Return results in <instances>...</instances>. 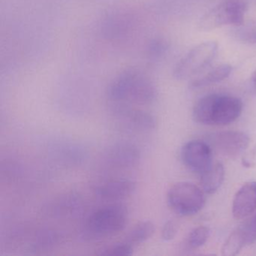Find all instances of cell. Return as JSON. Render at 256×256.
<instances>
[{
	"label": "cell",
	"mask_w": 256,
	"mask_h": 256,
	"mask_svg": "<svg viewBox=\"0 0 256 256\" xmlns=\"http://www.w3.org/2000/svg\"><path fill=\"white\" fill-rule=\"evenodd\" d=\"M242 110V103L240 98L222 94H210L194 104L192 116L198 124L226 126L238 120Z\"/></svg>",
	"instance_id": "1"
},
{
	"label": "cell",
	"mask_w": 256,
	"mask_h": 256,
	"mask_svg": "<svg viewBox=\"0 0 256 256\" xmlns=\"http://www.w3.org/2000/svg\"><path fill=\"white\" fill-rule=\"evenodd\" d=\"M128 222V211L122 204H109L90 214L84 226L83 236L97 240L122 232Z\"/></svg>",
	"instance_id": "2"
},
{
	"label": "cell",
	"mask_w": 256,
	"mask_h": 256,
	"mask_svg": "<svg viewBox=\"0 0 256 256\" xmlns=\"http://www.w3.org/2000/svg\"><path fill=\"white\" fill-rule=\"evenodd\" d=\"M108 96L116 104L132 102L146 104L154 101L155 91L151 84L142 76L127 73L112 84Z\"/></svg>",
	"instance_id": "3"
},
{
	"label": "cell",
	"mask_w": 256,
	"mask_h": 256,
	"mask_svg": "<svg viewBox=\"0 0 256 256\" xmlns=\"http://www.w3.org/2000/svg\"><path fill=\"white\" fill-rule=\"evenodd\" d=\"M205 200L204 192L192 182H178L168 192L169 208L180 216L198 214L204 206Z\"/></svg>",
	"instance_id": "4"
},
{
	"label": "cell",
	"mask_w": 256,
	"mask_h": 256,
	"mask_svg": "<svg viewBox=\"0 0 256 256\" xmlns=\"http://www.w3.org/2000/svg\"><path fill=\"white\" fill-rule=\"evenodd\" d=\"M246 11V6L241 0H224L202 18L199 28L210 31L226 25L240 26L244 23Z\"/></svg>",
	"instance_id": "5"
},
{
	"label": "cell",
	"mask_w": 256,
	"mask_h": 256,
	"mask_svg": "<svg viewBox=\"0 0 256 256\" xmlns=\"http://www.w3.org/2000/svg\"><path fill=\"white\" fill-rule=\"evenodd\" d=\"M217 52L218 44L216 42L198 44L178 62L174 71L176 78L186 79L200 74L212 64Z\"/></svg>",
	"instance_id": "6"
},
{
	"label": "cell",
	"mask_w": 256,
	"mask_h": 256,
	"mask_svg": "<svg viewBox=\"0 0 256 256\" xmlns=\"http://www.w3.org/2000/svg\"><path fill=\"white\" fill-rule=\"evenodd\" d=\"M114 116L119 125L130 131L145 132L155 128V118L148 112L133 108L126 104H116L114 108Z\"/></svg>",
	"instance_id": "7"
},
{
	"label": "cell",
	"mask_w": 256,
	"mask_h": 256,
	"mask_svg": "<svg viewBox=\"0 0 256 256\" xmlns=\"http://www.w3.org/2000/svg\"><path fill=\"white\" fill-rule=\"evenodd\" d=\"M181 160L192 172L202 174L212 166V149L200 140L186 144L181 150Z\"/></svg>",
	"instance_id": "8"
},
{
	"label": "cell",
	"mask_w": 256,
	"mask_h": 256,
	"mask_svg": "<svg viewBox=\"0 0 256 256\" xmlns=\"http://www.w3.org/2000/svg\"><path fill=\"white\" fill-rule=\"evenodd\" d=\"M104 158L107 164L113 168H132L140 161V150L130 142H118L108 148Z\"/></svg>",
	"instance_id": "9"
},
{
	"label": "cell",
	"mask_w": 256,
	"mask_h": 256,
	"mask_svg": "<svg viewBox=\"0 0 256 256\" xmlns=\"http://www.w3.org/2000/svg\"><path fill=\"white\" fill-rule=\"evenodd\" d=\"M212 143L220 154L234 158L246 150L250 144V138L242 132H221L214 134Z\"/></svg>",
	"instance_id": "10"
},
{
	"label": "cell",
	"mask_w": 256,
	"mask_h": 256,
	"mask_svg": "<svg viewBox=\"0 0 256 256\" xmlns=\"http://www.w3.org/2000/svg\"><path fill=\"white\" fill-rule=\"evenodd\" d=\"M256 210V181L244 184L235 194L232 214L236 220H244Z\"/></svg>",
	"instance_id": "11"
},
{
	"label": "cell",
	"mask_w": 256,
	"mask_h": 256,
	"mask_svg": "<svg viewBox=\"0 0 256 256\" xmlns=\"http://www.w3.org/2000/svg\"><path fill=\"white\" fill-rule=\"evenodd\" d=\"M136 184L130 179L110 180L96 188V196L104 200H118L126 198L136 191Z\"/></svg>",
	"instance_id": "12"
},
{
	"label": "cell",
	"mask_w": 256,
	"mask_h": 256,
	"mask_svg": "<svg viewBox=\"0 0 256 256\" xmlns=\"http://www.w3.org/2000/svg\"><path fill=\"white\" fill-rule=\"evenodd\" d=\"M224 178L223 164L220 162L212 164L208 170L200 174L202 190L208 194H214L221 186Z\"/></svg>",
	"instance_id": "13"
},
{
	"label": "cell",
	"mask_w": 256,
	"mask_h": 256,
	"mask_svg": "<svg viewBox=\"0 0 256 256\" xmlns=\"http://www.w3.org/2000/svg\"><path fill=\"white\" fill-rule=\"evenodd\" d=\"M82 202L74 194H66L64 197L59 198L55 200L48 206V211H50L52 215L59 216L77 215L82 209Z\"/></svg>",
	"instance_id": "14"
},
{
	"label": "cell",
	"mask_w": 256,
	"mask_h": 256,
	"mask_svg": "<svg viewBox=\"0 0 256 256\" xmlns=\"http://www.w3.org/2000/svg\"><path fill=\"white\" fill-rule=\"evenodd\" d=\"M232 67L228 64H222L208 70L204 74H200L192 82L191 86L194 88H204L218 83L227 78L232 73Z\"/></svg>",
	"instance_id": "15"
},
{
	"label": "cell",
	"mask_w": 256,
	"mask_h": 256,
	"mask_svg": "<svg viewBox=\"0 0 256 256\" xmlns=\"http://www.w3.org/2000/svg\"><path fill=\"white\" fill-rule=\"evenodd\" d=\"M155 232V224L151 221L140 222L126 235V242L134 246L148 240Z\"/></svg>",
	"instance_id": "16"
},
{
	"label": "cell",
	"mask_w": 256,
	"mask_h": 256,
	"mask_svg": "<svg viewBox=\"0 0 256 256\" xmlns=\"http://www.w3.org/2000/svg\"><path fill=\"white\" fill-rule=\"evenodd\" d=\"M246 245L245 234L242 228H236L226 240L222 248V254L224 256H234Z\"/></svg>",
	"instance_id": "17"
},
{
	"label": "cell",
	"mask_w": 256,
	"mask_h": 256,
	"mask_svg": "<svg viewBox=\"0 0 256 256\" xmlns=\"http://www.w3.org/2000/svg\"><path fill=\"white\" fill-rule=\"evenodd\" d=\"M233 35L242 42L256 44V20L236 26L233 30Z\"/></svg>",
	"instance_id": "18"
},
{
	"label": "cell",
	"mask_w": 256,
	"mask_h": 256,
	"mask_svg": "<svg viewBox=\"0 0 256 256\" xmlns=\"http://www.w3.org/2000/svg\"><path fill=\"white\" fill-rule=\"evenodd\" d=\"M133 246L124 241L101 248L98 254L100 256H128L133 254Z\"/></svg>",
	"instance_id": "19"
},
{
	"label": "cell",
	"mask_w": 256,
	"mask_h": 256,
	"mask_svg": "<svg viewBox=\"0 0 256 256\" xmlns=\"http://www.w3.org/2000/svg\"><path fill=\"white\" fill-rule=\"evenodd\" d=\"M210 229L205 226H199L192 230L188 236V244L193 248L202 246L210 236Z\"/></svg>",
	"instance_id": "20"
},
{
	"label": "cell",
	"mask_w": 256,
	"mask_h": 256,
	"mask_svg": "<svg viewBox=\"0 0 256 256\" xmlns=\"http://www.w3.org/2000/svg\"><path fill=\"white\" fill-rule=\"evenodd\" d=\"M58 240H59V236L56 232L49 230H43L40 232L36 238L34 246L35 247L36 250L50 248L58 242Z\"/></svg>",
	"instance_id": "21"
},
{
	"label": "cell",
	"mask_w": 256,
	"mask_h": 256,
	"mask_svg": "<svg viewBox=\"0 0 256 256\" xmlns=\"http://www.w3.org/2000/svg\"><path fill=\"white\" fill-rule=\"evenodd\" d=\"M240 226L245 234L246 245H251L256 242V212Z\"/></svg>",
	"instance_id": "22"
},
{
	"label": "cell",
	"mask_w": 256,
	"mask_h": 256,
	"mask_svg": "<svg viewBox=\"0 0 256 256\" xmlns=\"http://www.w3.org/2000/svg\"><path fill=\"white\" fill-rule=\"evenodd\" d=\"M176 233H178V224L175 222L169 220L163 227L162 236L164 240L170 241L175 238Z\"/></svg>",
	"instance_id": "23"
},
{
	"label": "cell",
	"mask_w": 256,
	"mask_h": 256,
	"mask_svg": "<svg viewBox=\"0 0 256 256\" xmlns=\"http://www.w3.org/2000/svg\"><path fill=\"white\" fill-rule=\"evenodd\" d=\"M242 164L246 168H254L256 166V146L246 152L242 157Z\"/></svg>",
	"instance_id": "24"
},
{
	"label": "cell",
	"mask_w": 256,
	"mask_h": 256,
	"mask_svg": "<svg viewBox=\"0 0 256 256\" xmlns=\"http://www.w3.org/2000/svg\"><path fill=\"white\" fill-rule=\"evenodd\" d=\"M251 88L253 92L256 94V68L254 70V72H253L252 74Z\"/></svg>",
	"instance_id": "25"
}]
</instances>
